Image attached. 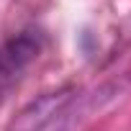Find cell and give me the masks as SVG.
<instances>
[{"instance_id":"cell-1","label":"cell","mask_w":131,"mask_h":131,"mask_svg":"<svg viewBox=\"0 0 131 131\" xmlns=\"http://www.w3.org/2000/svg\"><path fill=\"white\" fill-rule=\"evenodd\" d=\"M77 98V90L72 85H64L49 93H41L31 103H26L8 123L5 131H49L59 116L70 108V103Z\"/></svg>"},{"instance_id":"cell-2","label":"cell","mask_w":131,"mask_h":131,"mask_svg":"<svg viewBox=\"0 0 131 131\" xmlns=\"http://www.w3.org/2000/svg\"><path fill=\"white\" fill-rule=\"evenodd\" d=\"M39 49H41L39 36H34L31 31L18 34L16 39H10L3 49H0V93L36 59Z\"/></svg>"}]
</instances>
